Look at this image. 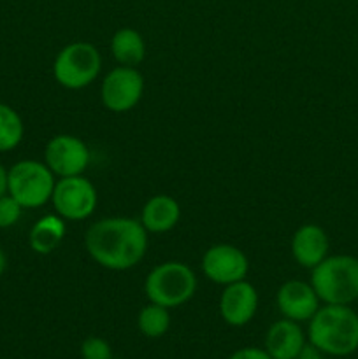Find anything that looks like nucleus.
<instances>
[{
    "label": "nucleus",
    "mask_w": 358,
    "mask_h": 359,
    "mask_svg": "<svg viewBox=\"0 0 358 359\" xmlns=\"http://www.w3.org/2000/svg\"><path fill=\"white\" fill-rule=\"evenodd\" d=\"M256 311H258V293L253 284L244 279L225 286L220 297V314L228 326L234 328L246 326L255 318Z\"/></svg>",
    "instance_id": "nucleus-11"
},
{
    "label": "nucleus",
    "mask_w": 358,
    "mask_h": 359,
    "mask_svg": "<svg viewBox=\"0 0 358 359\" xmlns=\"http://www.w3.org/2000/svg\"><path fill=\"white\" fill-rule=\"evenodd\" d=\"M65 219L58 214H48L32 226L28 244L37 255H51L65 238Z\"/></svg>",
    "instance_id": "nucleus-16"
},
{
    "label": "nucleus",
    "mask_w": 358,
    "mask_h": 359,
    "mask_svg": "<svg viewBox=\"0 0 358 359\" xmlns=\"http://www.w3.org/2000/svg\"><path fill=\"white\" fill-rule=\"evenodd\" d=\"M311 286L325 305H351L358 300V258L326 256L311 270Z\"/></svg>",
    "instance_id": "nucleus-3"
},
{
    "label": "nucleus",
    "mask_w": 358,
    "mask_h": 359,
    "mask_svg": "<svg viewBox=\"0 0 358 359\" xmlns=\"http://www.w3.org/2000/svg\"><path fill=\"white\" fill-rule=\"evenodd\" d=\"M25 125L21 116L7 104H0V153L18 147L23 140Z\"/></svg>",
    "instance_id": "nucleus-19"
},
{
    "label": "nucleus",
    "mask_w": 358,
    "mask_h": 359,
    "mask_svg": "<svg viewBox=\"0 0 358 359\" xmlns=\"http://www.w3.org/2000/svg\"><path fill=\"white\" fill-rule=\"evenodd\" d=\"M7 193V170L4 168V165H0V196H4Z\"/></svg>",
    "instance_id": "nucleus-24"
},
{
    "label": "nucleus",
    "mask_w": 358,
    "mask_h": 359,
    "mask_svg": "<svg viewBox=\"0 0 358 359\" xmlns=\"http://www.w3.org/2000/svg\"><path fill=\"white\" fill-rule=\"evenodd\" d=\"M307 323V342L325 356L346 358L358 351V314L350 305H323Z\"/></svg>",
    "instance_id": "nucleus-2"
},
{
    "label": "nucleus",
    "mask_w": 358,
    "mask_h": 359,
    "mask_svg": "<svg viewBox=\"0 0 358 359\" xmlns=\"http://www.w3.org/2000/svg\"><path fill=\"white\" fill-rule=\"evenodd\" d=\"M195 291V272L181 262H165L154 266L144 280V293L147 300L168 311L188 304Z\"/></svg>",
    "instance_id": "nucleus-4"
},
{
    "label": "nucleus",
    "mask_w": 358,
    "mask_h": 359,
    "mask_svg": "<svg viewBox=\"0 0 358 359\" xmlns=\"http://www.w3.org/2000/svg\"><path fill=\"white\" fill-rule=\"evenodd\" d=\"M44 163L58 177L83 175L90 163V149L76 135H55L44 149Z\"/></svg>",
    "instance_id": "nucleus-9"
},
{
    "label": "nucleus",
    "mask_w": 358,
    "mask_h": 359,
    "mask_svg": "<svg viewBox=\"0 0 358 359\" xmlns=\"http://www.w3.org/2000/svg\"><path fill=\"white\" fill-rule=\"evenodd\" d=\"M98 196L90 179L83 175L60 177L51 195L56 214L65 221L88 219L95 212Z\"/></svg>",
    "instance_id": "nucleus-7"
},
{
    "label": "nucleus",
    "mask_w": 358,
    "mask_h": 359,
    "mask_svg": "<svg viewBox=\"0 0 358 359\" xmlns=\"http://www.w3.org/2000/svg\"><path fill=\"white\" fill-rule=\"evenodd\" d=\"M81 358L83 359H111L112 349L100 337H88L81 344Z\"/></svg>",
    "instance_id": "nucleus-20"
},
{
    "label": "nucleus",
    "mask_w": 358,
    "mask_h": 359,
    "mask_svg": "<svg viewBox=\"0 0 358 359\" xmlns=\"http://www.w3.org/2000/svg\"><path fill=\"white\" fill-rule=\"evenodd\" d=\"M102 56L91 42L77 41L67 44L56 55L53 76L60 86L67 90H83L98 77Z\"/></svg>",
    "instance_id": "nucleus-6"
},
{
    "label": "nucleus",
    "mask_w": 358,
    "mask_h": 359,
    "mask_svg": "<svg viewBox=\"0 0 358 359\" xmlns=\"http://www.w3.org/2000/svg\"><path fill=\"white\" fill-rule=\"evenodd\" d=\"M330 241L318 224H302L291 238V255L302 269L312 270L329 256Z\"/></svg>",
    "instance_id": "nucleus-13"
},
{
    "label": "nucleus",
    "mask_w": 358,
    "mask_h": 359,
    "mask_svg": "<svg viewBox=\"0 0 358 359\" xmlns=\"http://www.w3.org/2000/svg\"><path fill=\"white\" fill-rule=\"evenodd\" d=\"M137 328L147 339H160L171 328V314L168 309L161 307V305L151 304L140 309L139 316H137Z\"/></svg>",
    "instance_id": "nucleus-18"
},
{
    "label": "nucleus",
    "mask_w": 358,
    "mask_h": 359,
    "mask_svg": "<svg viewBox=\"0 0 358 359\" xmlns=\"http://www.w3.org/2000/svg\"><path fill=\"white\" fill-rule=\"evenodd\" d=\"M202 272L214 284L239 283L249 272L248 256L232 244L211 245L202 256Z\"/></svg>",
    "instance_id": "nucleus-10"
},
{
    "label": "nucleus",
    "mask_w": 358,
    "mask_h": 359,
    "mask_svg": "<svg viewBox=\"0 0 358 359\" xmlns=\"http://www.w3.org/2000/svg\"><path fill=\"white\" fill-rule=\"evenodd\" d=\"M6 266H7V258H6V255H4L2 249H0V276L6 272Z\"/></svg>",
    "instance_id": "nucleus-25"
},
{
    "label": "nucleus",
    "mask_w": 358,
    "mask_h": 359,
    "mask_svg": "<svg viewBox=\"0 0 358 359\" xmlns=\"http://www.w3.org/2000/svg\"><path fill=\"white\" fill-rule=\"evenodd\" d=\"M305 344L307 339L300 323L286 318L270 325L265 335V351L272 359H297Z\"/></svg>",
    "instance_id": "nucleus-14"
},
{
    "label": "nucleus",
    "mask_w": 358,
    "mask_h": 359,
    "mask_svg": "<svg viewBox=\"0 0 358 359\" xmlns=\"http://www.w3.org/2000/svg\"><path fill=\"white\" fill-rule=\"evenodd\" d=\"M111 53L119 65L137 67L146 56V42L133 28H119L111 39Z\"/></svg>",
    "instance_id": "nucleus-17"
},
{
    "label": "nucleus",
    "mask_w": 358,
    "mask_h": 359,
    "mask_svg": "<svg viewBox=\"0 0 358 359\" xmlns=\"http://www.w3.org/2000/svg\"><path fill=\"white\" fill-rule=\"evenodd\" d=\"M55 184V174L42 161L21 160L7 170V193L23 209H39L51 202Z\"/></svg>",
    "instance_id": "nucleus-5"
},
{
    "label": "nucleus",
    "mask_w": 358,
    "mask_h": 359,
    "mask_svg": "<svg viewBox=\"0 0 358 359\" xmlns=\"http://www.w3.org/2000/svg\"><path fill=\"white\" fill-rule=\"evenodd\" d=\"M142 93L144 77L135 67H116L104 77L100 86L102 104L116 114L132 111L140 102Z\"/></svg>",
    "instance_id": "nucleus-8"
},
{
    "label": "nucleus",
    "mask_w": 358,
    "mask_h": 359,
    "mask_svg": "<svg viewBox=\"0 0 358 359\" xmlns=\"http://www.w3.org/2000/svg\"><path fill=\"white\" fill-rule=\"evenodd\" d=\"M181 219V207L178 200L168 195H154L144 203L140 223L147 233H165L175 228Z\"/></svg>",
    "instance_id": "nucleus-15"
},
{
    "label": "nucleus",
    "mask_w": 358,
    "mask_h": 359,
    "mask_svg": "<svg viewBox=\"0 0 358 359\" xmlns=\"http://www.w3.org/2000/svg\"><path fill=\"white\" fill-rule=\"evenodd\" d=\"M84 248L95 263L123 272L139 265L146 256L147 231L132 217H104L86 230Z\"/></svg>",
    "instance_id": "nucleus-1"
},
{
    "label": "nucleus",
    "mask_w": 358,
    "mask_h": 359,
    "mask_svg": "<svg viewBox=\"0 0 358 359\" xmlns=\"http://www.w3.org/2000/svg\"><path fill=\"white\" fill-rule=\"evenodd\" d=\"M323 358H325V354H323L318 347H314L309 342L302 347V351L297 356V359H323Z\"/></svg>",
    "instance_id": "nucleus-23"
},
{
    "label": "nucleus",
    "mask_w": 358,
    "mask_h": 359,
    "mask_svg": "<svg viewBox=\"0 0 358 359\" xmlns=\"http://www.w3.org/2000/svg\"><path fill=\"white\" fill-rule=\"evenodd\" d=\"M111 359H118V358H111Z\"/></svg>",
    "instance_id": "nucleus-26"
},
{
    "label": "nucleus",
    "mask_w": 358,
    "mask_h": 359,
    "mask_svg": "<svg viewBox=\"0 0 358 359\" xmlns=\"http://www.w3.org/2000/svg\"><path fill=\"white\" fill-rule=\"evenodd\" d=\"M318 294L311 283L304 280H288L279 287L276 294V305L281 316L295 323L309 321L321 307Z\"/></svg>",
    "instance_id": "nucleus-12"
},
{
    "label": "nucleus",
    "mask_w": 358,
    "mask_h": 359,
    "mask_svg": "<svg viewBox=\"0 0 358 359\" xmlns=\"http://www.w3.org/2000/svg\"><path fill=\"white\" fill-rule=\"evenodd\" d=\"M21 212H23V207L9 193L0 196V228L14 226L20 221Z\"/></svg>",
    "instance_id": "nucleus-21"
},
{
    "label": "nucleus",
    "mask_w": 358,
    "mask_h": 359,
    "mask_svg": "<svg viewBox=\"0 0 358 359\" xmlns=\"http://www.w3.org/2000/svg\"><path fill=\"white\" fill-rule=\"evenodd\" d=\"M228 359H272L270 354L262 347H242V349L232 353Z\"/></svg>",
    "instance_id": "nucleus-22"
}]
</instances>
